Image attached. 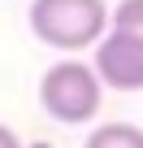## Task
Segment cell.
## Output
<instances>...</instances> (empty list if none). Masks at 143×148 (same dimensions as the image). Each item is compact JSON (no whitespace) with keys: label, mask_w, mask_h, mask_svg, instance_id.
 Segmentation results:
<instances>
[{"label":"cell","mask_w":143,"mask_h":148,"mask_svg":"<svg viewBox=\"0 0 143 148\" xmlns=\"http://www.w3.org/2000/svg\"><path fill=\"white\" fill-rule=\"evenodd\" d=\"M108 26L143 39V0H121L117 9H108Z\"/></svg>","instance_id":"5"},{"label":"cell","mask_w":143,"mask_h":148,"mask_svg":"<svg viewBox=\"0 0 143 148\" xmlns=\"http://www.w3.org/2000/svg\"><path fill=\"white\" fill-rule=\"evenodd\" d=\"M83 148H143V126L134 122H104L87 135Z\"/></svg>","instance_id":"4"},{"label":"cell","mask_w":143,"mask_h":148,"mask_svg":"<svg viewBox=\"0 0 143 148\" xmlns=\"http://www.w3.org/2000/svg\"><path fill=\"white\" fill-rule=\"evenodd\" d=\"M96 79L113 92H143V39L126 31H104L96 39Z\"/></svg>","instance_id":"3"},{"label":"cell","mask_w":143,"mask_h":148,"mask_svg":"<svg viewBox=\"0 0 143 148\" xmlns=\"http://www.w3.org/2000/svg\"><path fill=\"white\" fill-rule=\"evenodd\" d=\"M100 100H104V87L96 79V70L78 57L69 61H56L43 79H39V105L52 122L61 126H83L100 113Z\"/></svg>","instance_id":"2"},{"label":"cell","mask_w":143,"mask_h":148,"mask_svg":"<svg viewBox=\"0 0 143 148\" xmlns=\"http://www.w3.org/2000/svg\"><path fill=\"white\" fill-rule=\"evenodd\" d=\"M30 31L48 48L78 52V48H91L108 31V5L104 0H35Z\"/></svg>","instance_id":"1"},{"label":"cell","mask_w":143,"mask_h":148,"mask_svg":"<svg viewBox=\"0 0 143 148\" xmlns=\"http://www.w3.org/2000/svg\"><path fill=\"white\" fill-rule=\"evenodd\" d=\"M0 148H22V139H18L13 126H5V122H0Z\"/></svg>","instance_id":"6"}]
</instances>
